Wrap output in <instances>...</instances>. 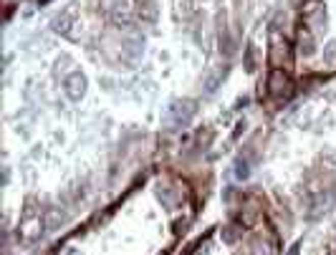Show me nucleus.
I'll return each instance as SVG.
<instances>
[{
    "label": "nucleus",
    "instance_id": "nucleus-8",
    "mask_svg": "<svg viewBox=\"0 0 336 255\" xmlns=\"http://www.w3.org/2000/svg\"><path fill=\"white\" fill-rule=\"evenodd\" d=\"M298 56H303V59H311L314 53H316V33H311V31H303V33H298Z\"/></svg>",
    "mask_w": 336,
    "mask_h": 255
},
{
    "label": "nucleus",
    "instance_id": "nucleus-17",
    "mask_svg": "<svg viewBox=\"0 0 336 255\" xmlns=\"http://www.w3.org/2000/svg\"><path fill=\"white\" fill-rule=\"evenodd\" d=\"M46 3H51V0H38V5H46Z\"/></svg>",
    "mask_w": 336,
    "mask_h": 255
},
{
    "label": "nucleus",
    "instance_id": "nucleus-16",
    "mask_svg": "<svg viewBox=\"0 0 336 255\" xmlns=\"http://www.w3.org/2000/svg\"><path fill=\"white\" fill-rule=\"evenodd\" d=\"M288 255H298V245H296V248H293V250H291Z\"/></svg>",
    "mask_w": 336,
    "mask_h": 255
},
{
    "label": "nucleus",
    "instance_id": "nucleus-13",
    "mask_svg": "<svg viewBox=\"0 0 336 255\" xmlns=\"http://www.w3.org/2000/svg\"><path fill=\"white\" fill-rule=\"evenodd\" d=\"M324 64L329 68H336V41H329L324 46Z\"/></svg>",
    "mask_w": 336,
    "mask_h": 255
},
{
    "label": "nucleus",
    "instance_id": "nucleus-1",
    "mask_svg": "<svg viewBox=\"0 0 336 255\" xmlns=\"http://www.w3.org/2000/svg\"><path fill=\"white\" fill-rule=\"evenodd\" d=\"M198 104L195 101H190V99H180V101H172L170 104V109L164 111V127L170 129V131H175V129H185L190 122H192V117H195V109Z\"/></svg>",
    "mask_w": 336,
    "mask_h": 255
},
{
    "label": "nucleus",
    "instance_id": "nucleus-3",
    "mask_svg": "<svg viewBox=\"0 0 336 255\" xmlns=\"http://www.w3.org/2000/svg\"><path fill=\"white\" fill-rule=\"evenodd\" d=\"M268 61H270V66H275V68L288 66V61H291V48H288V41H286L281 33H270Z\"/></svg>",
    "mask_w": 336,
    "mask_h": 255
},
{
    "label": "nucleus",
    "instance_id": "nucleus-12",
    "mask_svg": "<svg viewBox=\"0 0 336 255\" xmlns=\"http://www.w3.org/2000/svg\"><path fill=\"white\" fill-rule=\"evenodd\" d=\"M248 175H250V157H238L235 159V177L245 180Z\"/></svg>",
    "mask_w": 336,
    "mask_h": 255
},
{
    "label": "nucleus",
    "instance_id": "nucleus-9",
    "mask_svg": "<svg viewBox=\"0 0 336 255\" xmlns=\"http://www.w3.org/2000/svg\"><path fill=\"white\" fill-rule=\"evenodd\" d=\"M220 51L225 53V56H233L235 53V38L222 28V33H220Z\"/></svg>",
    "mask_w": 336,
    "mask_h": 255
},
{
    "label": "nucleus",
    "instance_id": "nucleus-2",
    "mask_svg": "<svg viewBox=\"0 0 336 255\" xmlns=\"http://www.w3.org/2000/svg\"><path fill=\"white\" fill-rule=\"evenodd\" d=\"M266 89H268V94L275 99V104H286L291 96H293V81H291V76L283 71V68H273L268 76V81H266Z\"/></svg>",
    "mask_w": 336,
    "mask_h": 255
},
{
    "label": "nucleus",
    "instance_id": "nucleus-4",
    "mask_svg": "<svg viewBox=\"0 0 336 255\" xmlns=\"http://www.w3.org/2000/svg\"><path fill=\"white\" fill-rule=\"evenodd\" d=\"M326 23H329V15H326L324 5H319V3H311V5L303 10V25H306L311 33H316V31L326 28Z\"/></svg>",
    "mask_w": 336,
    "mask_h": 255
},
{
    "label": "nucleus",
    "instance_id": "nucleus-15",
    "mask_svg": "<svg viewBox=\"0 0 336 255\" xmlns=\"http://www.w3.org/2000/svg\"><path fill=\"white\" fill-rule=\"evenodd\" d=\"M240 235H243V230H240L238 225H228V228L222 230V240H225L228 245H233V243H235Z\"/></svg>",
    "mask_w": 336,
    "mask_h": 255
},
{
    "label": "nucleus",
    "instance_id": "nucleus-14",
    "mask_svg": "<svg viewBox=\"0 0 336 255\" xmlns=\"http://www.w3.org/2000/svg\"><path fill=\"white\" fill-rule=\"evenodd\" d=\"M225 76H228V68H225V66H222V68H217V71H215V73H212V76L207 78V83H205V86H207V91L212 94V91L217 89V83H220V81H222Z\"/></svg>",
    "mask_w": 336,
    "mask_h": 255
},
{
    "label": "nucleus",
    "instance_id": "nucleus-11",
    "mask_svg": "<svg viewBox=\"0 0 336 255\" xmlns=\"http://www.w3.org/2000/svg\"><path fill=\"white\" fill-rule=\"evenodd\" d=\"M73 59H71V56H61V59H59V61H56V76H64V78H66V76H71V73H73Z\"/></svg>",
    "mask_w": 336,
    "mask_h": 255
},
{
    "label": "nucleus",
    "instance_id": "nucleus-10",
    "mask_svg": "<svg viewBox=\"0 0 336 255\" xmlns=\"http://www.w3.org/2000/svg\"><path fill=\"white\" fill-rule=\"evenodd\" d=\"M243 64H245V71H256V66H258V48L253 43H248L245 56H243Z\"/></svg>",
    "mask_w": 336,
    "mask_h": 255
},
{
    "label": "nucleus",
    "instance_id": "nucleus-5",
    "mask_svg": "<svg viewBox=\"0 0 336 255\" xmlns=\"http://www.w3.org/2000/svg\"><path fill=\"white\" fill-rule=\"evenodd\" d=\"M157 197H159V202L164 205V207H177V205H182V200H185V192L180 185H175V182H159V187H157Z\"/></svg>",
    "mask_w": 336,
    "mask_h": 255
},
{
    "label": "nucleus",
    "instance_id": "nucleus-6",
    "mask_svg": "<svg viewBox=\"0 0 336 255\" xmlns=\"http://www.w3.org/2000/svg\"><path fill=\"white\" fill-rule=\"evenodd\" d=\"M83 91H86V78H83L81 71H73L71 76L64 78V94H66V99H71V101H81Z\"/></svg>",
    "mask_w": 336,
    "mask_h": 255
},
{
    "label": "nucleus",
    "instance_id": "nucleus-7",
    "mask_svg": "<svg viewBox=\"0 0 336 255\" xmlns=\"http://www.w3.org/2000/svg\"><path fill=\"white\" fill-rule=\"evenodd\" d=\"M51 25H53L56 33H64L68 38H73V31H71V28H76V13H73V10H64L59 18H53Z\"/></svg>",
    "mask_w": 336,
    "mask_h": 255
}]
</instances>
